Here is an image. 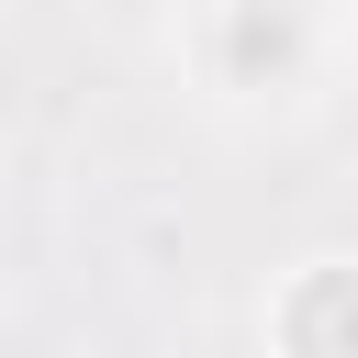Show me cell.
<instances>
[{
  "mask_svg": "<svg viewBox=\"0 0 358 358\" xmlns=\"http://www.w3.org/2000/svg\"><path fill=\"white\" fill-rule=\"evenodd\" d=\"M0 11H11V0H0Z\"/></svg>",
  "mask_w": 358,
  "mask_h": 358,
  "instance_id": "cell-3",
  "label": "cell"
},
{
  "mask_svg": "<svg viewBox=\"0 0 358 358\" xmlns=\"http://www.w3.org/2000/svg\"><path fill=\"white\" fill-rule=\"evenodd\" d=\"M313 11H358V0H313Z\"/></svg>",
  "mask_w": 358,
  "mask_h": 358,
  "instance_id": "cell-2",
  "label": "cell"
},
{
  "mask_svg": "<svg viewBox=\"0 0 358 358\" xmlns=\"http://www.w3.org/2000/svg\"><path fill=\"white\" fill-rule=\"evenodd\" d=\"M324 34H336V11H313V0H201L190 56L224 101H302L324 78Z\"/></svg>",
  "mask_w": 358,
  "mask_h": 358,
  "instance_id": "cell-1",
  "label": "cell"
}]
</instances>
